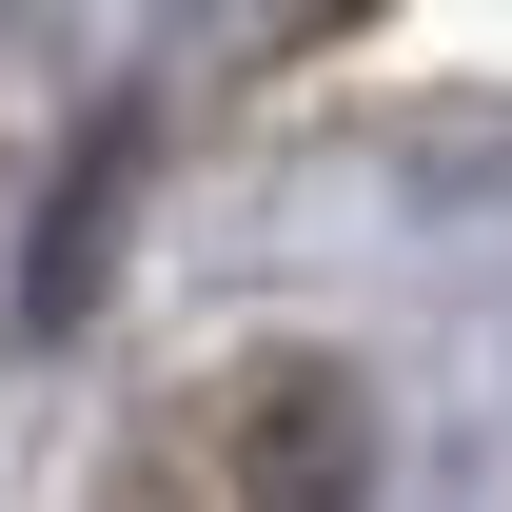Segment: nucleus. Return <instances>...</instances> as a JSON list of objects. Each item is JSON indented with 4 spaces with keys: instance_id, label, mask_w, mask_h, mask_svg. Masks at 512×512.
Segmentation results:
<instances>
[{
    "instance_id": "f257e3e1",
    "label": "nucleus",
    "mask_w": 512,
    "mask_h": 512,
    "mask_svg": "<svg viewBox=\"0 0 512 512\" xmlns=\"http://www.w3.org/2000/svg\"><path fill=\"white\" fill-rule=\"evenodd\" d=\"M355 453H375V414H355L335 375H256V414H237L256 512H355Z\"/></svg>"
}]
</instances>
